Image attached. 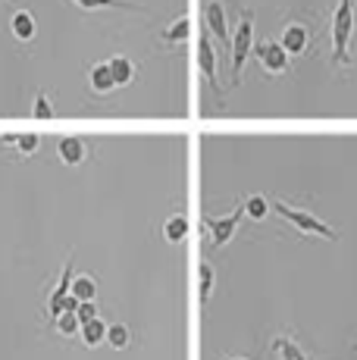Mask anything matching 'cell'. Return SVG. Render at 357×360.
Instances as JSON below:
<instances>
[{"mask_svg":"<svg viewBox=\"0 0 357 360\" xmlns=\"http://www.w3.org/2000/svg\"><path fill=\"white\" fill-rule=\"evenodd\" d=\"M185 235H188V219H185L182 213H173V217L167 219V226H163V238H167L169 245H178V241H185Z\"/></svg>","mask_w":357,"mask_h":360,"instance_id":"18","label":"cell"},{"mask_svg":"<svg viewBox=\"0 0 357 360\" xmlns=\"http://www.w3.org/2000/svg\"><path fill=\"white\" fill-rule=\"evenodd\" d=\"M279 44L285 47L288 57H301V53L311 47V29H307L304 22H288L283 29V38H279Z\"/></svg>","mask_w":357,"mask_h":360,"instance_id":"7","label":"cell"},{"mask_svg":"<svg viewBox=\"0 0 357 360\" xmlns=\"http://www.w3.org/2000/svg\"><path fill=\"white\" fill-rule=\"evenodd\" d=\"M107 342L113 345L116 351H119V348H126V345H129V326H122V323H116V326H110V329H107Z\"/></svg>","mask_w":357,"mask_h":360,"instance_id":"25","label":"cell"},{"mask_svg":"<svg viewBox=\"0 0 357 360\" xmlns=\"http://www.w3.org/2000/svg\"><path fill=\"white\" fill-rule=\"evenodd\" d=\"M107 63H110V69H113L116 88H126L129 82L135 79V66H132V60H129V57H122V53H116V57H110Z\"/></svg>","mask_w":357,"mask_h":360,"instance_id":"14","label":"cell"},{"mask_svg":"<svg viewBox=\"0 0 357 360\" xmlns=\"http://www.w3.org/2000/svg\"><path fill=\"white\" fill-rule=\"evenodd\" d=\"M207 29H210V34H216V38H219V44H232L226 6L219 4V0H210V4H207Z\"/></svg>","mask_w":357,"mask_h":360,"instance_id":"9","label":"cell"},{"mask_svg":"<svg viewBox=\"0 0 357 360\" xmlns=\"http://www.w3.org/2000/svg\"><path fill=\"white\" fill-rule=\"evenodd\" d=\"M75 314H79L82 323H88V320H94V316H98V304H94V301H82Z\"/></svg>","mask_w":357,"mask_h":360,"instance_id":"26","label":"cell"},{"mask_svg":"<svg viewBox=\"0 0 357 360\" xmlns=\"http://www.w3.org/2000/svg\"><path fill=\"white\" fill-rule=\"evenodd\" d=\"M191 34V19L188 16H178L173 25H167V32H163V44H185Z\"/></svg>","mask_w":357,"mask_h":360,"instance_id":"17","label":"cell"},{"mask_svg":"<svg viewBox=\"0 0 357 360\" xmlns=\"http://www.w3.org/2000/svg\"><path fill=\"white\" fill-rule=\"evenodd\" d=\"M32 116L35 120H53V103L47 94H35V103H32Z\"/></svg>","mask_w":357,"mask_h":360,"instance_id":"24","label":"cell"},{"mask_svg":"<svg viewBox=\"0 0 357 360\" xmlns=\"http://www.w3.org/2000/svg\"><path fill=\"white\" fill-rule=\"evenodd\" d=\"M229 53H232V85H238V82H242L245 60L254 53V13L251 10H245L242 19H238L235 32H232Z\"/></svg>","mask_w":357,"mask_h":360,"instance_id":"2","label":"cell"},{"mask_svg":"<svg viewBox=\"0 0 357 360\" xmlns=\"http://www.w3.org/2000/svg\"><path fill=\"white\" fill-rule=\"evenodd\" d=\"M273 354H276L279 360H307V354H304V348H301L294 338H276L273 342Z\"/></svg>","mask_w":357,"mask_h":360,"instance_id":"15","label":"cell"},{"mask_svg":"<svg viewBox=\"0 0 357 360\" xmlns=\"http://www.w3.org/2000/svg\"><path fill=\"white\" fill-rule=\"evenodd\" d=\"M107 329H110L107 323L100 320V316H94V320L82 323V332H79V335H82V342H85L88 348H98L100 342H107Z\"/></svg>","mask_w":357,"mask_h":360,"instance_id":"13","label":"cell"},{"mask_svg":"<svg viewBox=\"0 0 357 360\" xmlns=\"http://www.w3.org/2000/svg\"><path fill=\"white\" fill-rule=\"evenodd\" d=\"M75 6H82V10H113V6H129V10H135V4H129V0H72Z\"/></svg>","mask_w":357,"mask_h":360,"instance_id":"22","label":"cell"},{"mask_svg":"<svg viewBox=\"0 0 357 360\" xmlns=\"http://www.w3.org/2000/svg\"><path fill=\"white\" fill-rule=\"evenodd\" d=\"M354 34V0H339V10L332 16V60L335 66H348V44Z\"/></svg>","mask_w":357,"mask_h":360,"instance_id":"1","label":"cell"},{"mask_svg":"<svg viewBox=\"0 0 357 360\" xmlns=\"http://www.w3.org/2000/svg\"><path fill=\"white\" fill-rule=\"evenodd\" d=\"M53 326H57L60 335L72 338V335H79V332H82V320H79V314H75V310H66V314H60L57 320H53Z\"/></svg>","mask_w":357,"mask_h":360,"instance_id":"20","label":"cell"},{"mask_svg":"<svg viewBox=\"0 0 357 360\" xmlns=\"http://www.w3.org/2000/svg\"><path fill=\"white\" fill-rule=\"evenodd\" d=\"M88 82H91V91L94 94H110L116 88V79H113V69L110 63H94L88 69Z\"/></svg>","mask_w":357,"mask_h":360,"instance_id":"11","label":"cell"},{"mask_svg":"<svg viewBox=\"0 0 357 360\" xmlns=\"http://www.w3.org/2000/svg\"><path fill=\"white\" fill-rule=\"evenodd\" d=\"M197 66H201V72L207 75V82L214 85V91H219L216 51H214V44H210V34H201V41H197Z\"/></svg>","mask_w":357,"mask_h":360,"instance_id":"8","label":"cell"},{"mask_svg":"<svg viewBox=\"0 0 357 360\" xmlns=\"http://www.w3.org/2000/svg\"><path fill=\"white\" fill-rule=\"evenodd\" d=\"M242 213H245V204L235 207L229 217H210V213H204V226H207L210 241H214L216 248H223L232 241V235L238 232V223H242Z\"/></svg>","mask_w":357,"mask_h":360,"instance_id":"6","label":"cell"},{"mask_svg":"<svg viewBox=\"0 0 357 360\" xmlns=\"http://www.w3.org/2000/svg\"><path fill=\"white\" fill-rule=\"evenodd\" d=\"M0 144H10V148H16L22 157H32L41 148V138L38 135H4Z\"/></svg>","mask_w":357,"mask_h":360,"instance_id":"16","label":"cell"},{"mask_svg":"<svg viewBox=\"0 0 357 360\" xmlns=\"http://www.w3.org/2000/svg\"><path fill=\"white\" fill-rule=\"evenodd\" d=\"M57 157L63 166H79L88 160V141L85 138H63V141L57 144Z\"/></svg>","mask_w":357,"mask_h":360,"instance_id":"10","label":"cell"},{"mask_svg":"<svg viewBox=\"0 0 357 360\" xmlns=\"http://www.w3.org/2000/svg\"><path fill=\"white\" fill-rule=\"evenodd\" d=\"M223 360H248V357H223Z\"/></svg>","mask_w":357,"mask_h":360,"instance_id":"27","label":"cell"},{"mask_svg":"<svg viewBox=\"0 0 357 360\" xmlns=\"http://www.w3.org/2000/svg\"><path fill=\"white\" fill-rule=\"evenodd\" d=\"M0 4H13V0H0Z\"/></svg>","mask_w":357,"mask_h":360,"instance_id":"28","label":"cell"},{"mask_svg":"<svg viewBox=\"0 0 357 360\" xmlns=\"http://www.w3.org/2000/svg\"><path fill=\"white\" fill-rule=\"evenodd\" d=\"M214 282H216L214 266H210V263H201V301L204 304H207L210 295H214Z\"/></svg>","mask_w":357,"mask_h":360,"instance_id":"23","label":"cell"},{"mask_svg":"<svg viewBox=\"0 0 357 360\" xmlns=\"http://www.w3.org/2000/svg\"><path fill=\"white\" fill-rule=\"evenodd\" d=\"M72 297H79V304L94 301V297H98V282H94L91 276H75L72 279Z\"/></svg>","mask_w":357,"mask_h":360,"instance_id":"19","label":"cell"},{"mask_svg":"<svg viewBox=\"0 0 357 360\" xmlns=\"http://www.w3.org/2000/svg\"><path fill=\"white\" fill-rule=\"evenodd\" d=\"M254 57H257L260 69L270 75H285L288 66H292V57L285 53V47L279 41H257L254 44Z\"/></svg>","mask_w":357,"mask_h":360,"instance_id":"5","label":"cell"},{"mask_svg":"<svg viewBox=\"0 0 357 360\" xmlns=\"http://www.w3.org/2000/svg\"><path fill=\"white\" fill-rule=\"evenodd\" d=\"M10 32H13V38L16 41H32L35 38V16H32L29 10H19V13H13V19H10Z\"/></svg>","mask_w":357,"mask_h":360,"instance_id":"12","label":"cell"},{"mask_svg":"<svg viewBox=\"0 0 357 360\" xmlns=\"http://www.w3.org/2000/svg\"><path fill=\"white\" fill-rule=\"evenodd\" d=\"M245 213H248L251 219H264L266 213H270V200H266V198H260V195L245 198Z\"/></svg>","mask_w":357,"mask_h":360,"instance_id":"21","label":"cell"},{"mask_svg":"<svg viewBox=\"0 0 357 360\" xmlns=\"http://www.w3.org/2000/svg\"><path fill=\"white\" fill-rule=\"evenodd\" d=\"M273 207H276L279 217L288 219V223H292L301 235H317V238H326V241H335V238H339L332 226L323 223V219L313 217V213L301 210V207H292V204H285V200H273Z\"/></svg>","mask_w":357,"mask_h":360,"instance_id":"3","label":"cell"},{"mask_svg":"<svg viewBox=\"0 0 357 360\" xmlns=\"http://www.w3.org/2000/svg\"><path fill=\"white\" fill-rule=\"evenodd\" d=\"M66 310H79V297H72V260H66L63 273L57 279V288L47 295V320H57Z\"/></svg>","mask_w":357,"mask_h":360,"instance_id":"4","label":"cell"}]
</instances>
